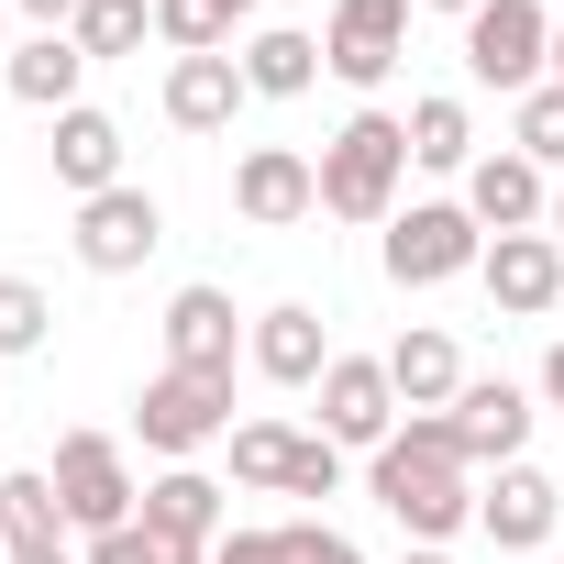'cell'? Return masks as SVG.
Wrapping results in <instances>:
<instances>
[{
    "label": "cell",
    "mask_w": 564,
    "mask_h": 564,
    "mask_svg": "<svg viewBox=\"0 0 564 564\" xmlns=\"http://www.w3.org/2000/svg\"><path fill=\"white\" fill-rule=\"evenodd\" d=\"M410 564H454V553H443V542H421V553H410Z\"/></svg>",
    "instance_id": "8d00e7d4"
},
{
    "label": "cell",
    "mask_w": 564,
    "mask_h": 564,
    "mask_svg": "<svg viewBox=\"0 0 564 564\" xmlns=\"http://www.w3.org/2000/svg\"><path fill=\"white\" fill-rule=\"evenodd\" d=\"M377 509L410 531V542H454L465 520H476V465H465V443H454V421L443 410H410L388 443H377Z\"/></svg>",
    "instance_id": "6da1fadb"
},
{
    "label": "cell",
    "mask_w": 564,
    "mask_h": 564,
    "mask_svg": "<svg viewBox=\"0 0 564 564\" xmlns=\"http://www.w3.org/2000/svg\"><path fill=\"white\" fill-rule=\"evenodd\" d=\"M0 78H12V100H23V111H78L89 56H78V34H34V45L0 56Z\"/></svg>",
    "instance_id": "ffe728a7"
},
{
    "label": "cell",
    "mask_w": 564,
    "mask_h": 564,
    "mask_svg": "<svg viewBox=\"0 0 564 564\" xmlns=\"http://www.w3.org/2000/svg\"><path fill=\"white\" fill-rule=\"evenodd\" d=\"M476 265H487V232H476L465 199H410L388 221V276L399 289H443V276H476Z\"/></svg>",
    "instance_id": "8992f818"
},
{
    "label": "cell",
    "mask_w": 564,
    "mask_h": 564,
    "mask_svg": "<svg viewBox=\"0 0 564 564\" xmlns=\"http://www.w3.org/2000/svg\"><path fill=\"white\" fill-rule=\"evenodd\" d=\"M23 12H34V34H67V23L89 12V0H23Z\"/></svg>",
    "instance_id": "836d02e7"
},
{
    "label": "cell",
    "mask_w": 564,
    "mask_h": 564,
    "mask_svg": "<svg viewBox=\"0 0 564 564\" xmlns=\"http://www.w3.org/2000/svg\"><path fill=\"white\" fill-rule=\"evenodd\" d=\"M432 12H487V0H432Z\"/></svg>",
    "instance_id": "f35d334b"
},
{
    "label": "cell",
    "mask_w": 564,
    "mask_h": 564,
    "mask_svg": "<svg viewBox=\"0 0 564 564\" xmlns=\"http://www.w3.org/2000/svg\"><path fill=\"white\" fill-rule=\"evenodd\" d=\"M0 12H12V0H0Z\"/></svg>",
    "instance_id": "7bdbcfd3"
},
{
    "label": "cell",
    "mask_w": 564,
    "mask_h": 564,
    "mask_svg": "<svg viewBox=\"0 0 564 564\" xmlns=\"http://www.w3.org/2000/svg\"><path fill=\"white\" fill-rule=\"evenodd\" d=\"M155 34L177 56H221L232 45V12H221V0H155Z\"/></svg>",
    "instance_id": "83f0119b"
},
{
    "label": "cell",
    "mask_w": 564,
    "mask_h": 564,
    "mask_svg": "<svg viewBox=\"0 0 564 564\" xmlns=\"http://www.w3.org/2000/svg\"><path fill=\"white\" fill-rule=\"evenodd\" d=\"M344 487V443H300V465H289V498H333Z\"/></svg>",
    "instance_id": "1f68e13d"
},
{
    "label": "cell",
    "mask_w": 564,
    "mask_h": 564,
    "mask_svg": "<svg viewBox=\"0 0 564 564\" xmlns=\"http://www.w3.org/2000/svg\"><path fill=\"white\" fill-rule=\"evenodd\" d=\"M89 564H210V553H199V542H166L155 520H122V531L89 542Z\"/></svg>",
    "instance_id": "f1b7e54d"
},
{
    "label": "cell",
    "mask_w": 564,
    "mask_h": 564,
    "mask_svg": "<svg viewBox=\"0 0 564 564\" xmlns=\"http://www.w3.org/2000/svg\"><path fill=\"white\" fill-rule=\"evenodd\" d=\"M133 432H144V454H166V465H188L199 443H232V377H188V366L144 377Z\"/></svg>",
    "instance_id": "5b68a950"
},
{
    "label": "cell",
    "mask_w": 564,
    "mask_h": 564,
    "mask_svg": "<svg viewBox=\"0 0 564 564\" xmlns=\"http://www.w3.org/2000/svg\"><path fill=\"white\" fill-rule=\"evenodd\" d=\"M542 232H553V243H564V199H553V221H542Z\"/></svg>",
    "instance_id": "60d3db41"
},
{
    "label": "cell",
    "mask_w": 564,
    "mask_h": 564,
    "mask_svg": "<svg viewBox=\"0 0 564 564\" xmlns=\"http://www.w3.org/2000/svg\"><path fill=\"white\" fill-rule=\"evenodd\" d=\"M0 531H12V553H56L67 542V509H56V476L45 465L0 476Z\"/></svg>",
    "instance_id": "cb8c5ba5"
},
{
    "label": "cell",
    "mask_w": 564,
    "mask_h": 564,
    "mask_svg": "<svg viewBox=\"0 0 564 564\" xmlns=\"http://www.w3.org/2000/svg\"><path fill=\"white\" fill-rule=\"evenodd\" d=\"M487 300L509 311V322H542L553 300H564V243L553 232H487Z\"/></svg>",
    "instance_id": "30bf717a"
},
{
    "label": "cell",
    "mask_w": 564,
    "mask_h": 564,
    "mask_svg": "<svg viewBox=\"0 0 564 564\" xmlns=\"http://www.w3.org/2000/svg\"><path fill=\"white\" fill-rule=\"evenodd\" d=\"M243 355H254V377H265V388H322V366H333V333H322V311L276 300V311L243 333Z\"/></svg>",
    "instance_id": "9a60e30c"
},
{
    "label": "cell",
    "mask_w": 564,
    "mask_h": 564,
    "mask_svg": "<svg viewBox=\"0 0 564 564\" xmlns=\"http://www.w3.org/2000/svg\"><path fill=\"white\" fill-rule=\"evenodd\" d=\"M300 443H311V432H289V421H232V476H243V487H289Z\"/></svg>",
    "instance_id": "d4e9b609"
},
{
    "label": "cell",
    "mask_w": 564,
    "mask_h": 564,
    "mask_svg": "<svg viewBox=\"0 0 564 564\" xmlns=\"http://www.w3.org/2000/svg\"><path fill=\"white\" fill-rule=\"evenodd\" d=\"M56 509H67V531H122V520H144V487H133V454L111 443V432H67L56 443Z\"/></svg>",
    "instance_id": "3957f363"
},
{
    "label": "cell",
    "mask_w": 564,
    "mask_h": 564,
    "mask_svg": "<svg viewBox=\"0 0 564 564\" xmlns=\"http://www.w3.org/2000/svg\"><path fill=\"white\" fill-rule=\"evenodd\" d=\"M553 520H564V487H553L542 465H498V487H476V531H487L498 553H542Z\"/></svg>",
    "instance_id": "8fae6325"
},
{
    "label": "cell",
    "mask_w": 564,
    "mask_h": 564,
    "mask_svg": "<svg viewBox=\"0 0 564 564\" xmlns=\"http://www.w3.org/2000/svg\"><path fill=\"white\" fill-rule=\"evenodd\" d=\"M465 210H476V232H542V221H553V188H542V166L509 144V155H476V166H465Z\"/></svg>",
    "instance_id": "4fadbf2b"
},
{
    "label": "cell",
    "mask_w": 564,
    "mask_h": 564,
    "mask_svg": "<svg viewBox=\"0 0 564 564\" xmlns=\"http://www.w3.org/2000/svg\"><path fill=\"white\" fill-rule=\"evenodd\" d=\"M166 243V210H155V188H100V199H78V265L89 276H133L144 254Z\"/></svg>",
    "instance_id": "52a82bcc"
},
{
    "label": "cell",
    "mask_w": 564,
    "mask_h": 564,
    "mask_svg": "<svg viewBox=\"0 0 564 564\" xmlns=\"http://www.w3.org/2000/svg\"><path fill=\"white\" fill-rule=\"evenodd\" d=\"M56 188L67 199H100V188H122V122L111 111H56Z\"/></svg>",
    "instance_id": "ac0fdd59"
},
{
    "label": "cell",
    "mask_w": 564,
    "mask_h": 564,
    "mask_svg": "<svg viewBox=\"0 0 564 564\" xmlns=\"http://www.w3.org/2000/svg\"><path fill=\"white\" fill-rule=\"evenodd\" d=\"M399 56H410V0H333V23H322V67H333L344 89H377Z\"/></svg>",
    "instance_id": "9c48e42d"
},
{
    "label": "cell",
    "mask_w": 564,
    "mask_h": 564,
    "mask_svg": "<svg viewBox=\"0 0 564 564\" xmlns=\"http://www.w3.org/2000/svg\"><path fill=\"white\" fill-rule=\"evenodd\" d=\"M144 520H155L166 542H199V553L232 531V520H221V476H199V465H166V476L144 487Z\"/></svg>",
    "instance_id": "44dd1931"
},
{
    "label": "cell",
    "mask_w": 564,
    "mask_h": 564,
    "mask_svg": "<svg viewBox=\"0 0 564 564\" xmlns=\"http://www.w3.org/2000/svg\"><path fill=\"white\" fill-rule=\"evenodd\" d=\"M221 12H232V23H254V0H221Z\"/></svg>",
    "instance_id": "ab89813d"
},
{
    "label": "cell",
    "mask_w": 564,
    "mask_h": 564,
    "mask_svg": "<svg viewBox=\"0 0 564 564\" xmlns=\"http://www.w3.org/2000/svg\"><path fill=\"white\" fill-rule=\"evenodd\" d=\"M399 177H410V122L399 111H355L322 144V210L333 221H399Z\"/></svg>",
    "instance_id": "7a4b0ae2"
},
{
    "label": "cell",
    "mask_w": 564,
    "mask_h": 564,
    "mask_svg": "<svg viewBox=\"0 0 564 564\" xmlns=\"http://www.w3.org/2000/svg\"><path fill=\"white\" fill-rule=\"evenodd\" d=\"M542 67H553V12H542V0H487V12H465V78L476 89L531 100Z\"/></svg>",
    "instance_id": "277c9868"
},
{
    "label": "cell",
    "mask_w": 564,
    "mask_h": 564,
    "mask_svg": "<svg viewBox=\"0 0 564 564\" xmlns=\"http://www.w3.org/2000/svg\"><path fill=\"white\" fill-rule=\"evenodd\" d=\"M322 78V34H300V23H265L254 45H243V89L254 100H300Z\"/></svg>",
    "instance_id": "7402d4cb"
},
{
    "label": "cell",
    "mask_w": 564,
    "mask_h": 564,
    "mask_svg": "<svg viewBox=\"0 0 564 564\" xmlns=\"http://www.w3.org/2000/svg\"><path fill=\"white\" fill-rule=\"evenodd\" d=\"M388 432H399L388 355H333V366H322V443H344V454H377Z\"/></svg>",
    "instance_id": "ba28073f"
},
{
    "label": "cell",
    "mask_w": 564,
    "mask_h": 564,
    "mask_svg": "<svg viewBox=\"0 0 564 564\" xmlns=\"http://www.w3.org/2000/svg\"><path fill=\"white\" fill-rule=\"evenodd\" d=\"M232 210H243V221H265V232H289V221H311V210H322V166H311V155H289V144H254V155L232 166Z\"/></svg>",
    "instance_id": "7c38bea8"
},
{
    "label": "cell",
    "mask_w": 564,
    "mask_h": 564,
    "mask_svg": "<svg viewBox=\"0 0 564 564\" xmlns=\"http://www.w3.org/2000/svg\"><path fill=\"white\" fill-rule=\"evenodd\" d=\"M509 144H520L531 166H564V89H553V78L520 100V133H509Z\"/></svg>",
    "instance_id": "f546056e"
},
{
    "label": "cell",
    "mask_w": 564,
    "mask_h": 564,
    "mask_svg": "<svg viewBox=\"0 0 564 564\" xmlns=\"http://www.w3.org/2000/svg\"><path fill=\"white\" fill-rule=\"evenodd\" d=\"M388 388H399V410H454L465 399V355H454V333H399L388 344Z\"/></svg>",
    "instance_id": "d6986e66"
},
{
    "label": "cell",
    "mask_w": 564,
    "mask_h": 564,
    "mask_svg": "<svg viewBox=\"0 0 564 564\" xmlns=\"http://www.w3.org/2000/svg\"><path fill=\"white\" fill-rule=\"evenodd\" d=\"M45 333H56V300L34 276H0V355H45Z\"/></svg>",
    "instance_id": "4316f807"
},
{
    "label": "cell",
    "mask_w": 564,
    "mask_h": 564,
    "mask_svg": "<svg viewBox=\"0 0 564 564\" xmlns=\"http://www.w3.org/2000/svg\"><path fill=\"white\" fill-rule=\"evenodd\" d=\"M67 34H78V56H89V67H100V56H133V45L155 34V0H89Z\"/></svg>",
    "instance_id": "484cf974"
},
{
    "label": "cell",
    "mask_w": 564,
    "mask_h": 564,
    "mask_svg": "<svg viewBox=\"0 0 564 564\" xmlns=\"http://www.w3.org/2000/svg\"><path fill=\"white\" fill-rule=\"evenodd\" d=\"M232 344H243V322H232L221 289H177V300H166V366H188V377H232Z\"/></svg>",
    "instance_id": "e0dca14e"
},
{
    "label": "cell",
    "mask_w": 564,
    "mask_h": 564,
    "mask_svg": "<svg viewBox=\"0 0 564 564\" xmlns=\"http://www.w3.org/2000/svg\"><path fill=\"white\" fill-rule=\"evenodd\" d=\"M410 166H443V177H465V166H476V111H465L454 89L410 100Z\"/></svg>",
    "instance_id": "603a6c76"
},
{
    "label": "cell",
    "mask_w": 564,
    "mask_h": 564,
    "mask_svg": "<svg viewBox=\"0 0 564 564\" xmlns=\"http://www.w3.org/2000/svg\"><path fill=\"white\" fill-rule=\"evenodd\" d=\"M443 421H454L465 465H520V443H531V399H520L509 377H465V399H454Z\"/></svg>",
    "instance_id": "5bb4252c"
},
{
    "label": "cell",
    "mask_w": 564,
    "mask_h": 564,
    "mask_svg": "<svg viewBox=\"0 0 564 564\" xmlns=\"http://www.w3.org/2000/svg\"><path fill=\"white\" fill-rule=\"evenodd\" d=\"M276 564H366L333 520H276Z\"/></svg>",
    "instance_id": "4dcf8cb0"
},
{
    "label": "cell",
    "mask_w": 564,
    "mask_h": 564,
    "mask_svg": "<svg viewBox=\"0 0 564 564\" xmlns=\"http://www.w3.org/2000/svg\"><path fill=\"white\" fill-rule=\"evenodd\" d=\"M210 564H276V531H221Z\"/></svg>",
    "instance_id": "d6a6232c"
},
{
    "label": "cell",
    "mask_w": 564,
    "mask_h": 564,
    "mask_svg": "<svg viewBox=\"0 0 564 564\" xmlns=\"http://www.w3.org/2000/svg\"><path fill=\"white\" fill-rule=\"evenodd\" d=\"M0 564H12V531H0Z\"/></svg>",
    "instance_id": "b9f144b4"
},
{
    "label": "cell",
    "mask_w": 564,
    "mask_h": 564,
    "mask_svg": "<svg viewBox=\"0 0 564 564\" xmlns=\"http://www.w3.org/2000/svg\"><path fill=\"white\" fill-rule=\"evenodd\" d=\"M542 399H553V410H564V344H553V355H542Z\"/></svg>",
    "instance_id": "e575fe53"
},
{
    "label": "cell",
    "mask_w": 564,
    "mask_h": 564,
    "mask_svg": "<svg viewBox=\"0 0 564 564\" xmlns=\"http://www.w3.org/2000/svg\"><path fill=\"white\" fill-rule=\"evenodd\" d=\"M12 564H89V553H67V542H56V553H12Z\"/></svg>",
    "instance_id": "d590c367"
},
{
    "label": "cell",
    "mask_w": 564,
    "mask_h": 564,
    "mask_svg": "<svg viewBox=\"0 0 564 564\" xmlns=\"http://www.w3.org/2000/svg\"><path fill=\"white\" fill-rule=\"evenodd\" d=\"M553 89H564V23H553Z\"/></svg>",
    "instance_id": "74e56055"
},
{
    "label": "cell",
    "mask_w": 564,
    "mask_h": 564,
    "mask_svg": "<svg viewBox=\"0 0 564 564\" xmlns=\"http://www.w3.org/2000/svg\"><path fill=\"white\" fill-rule=\"evenodd\" d=\"M243 100H254V89H243V56H177V67H166V122H177V133H232Z\"/></svg>",
    "instance_id": "2e32d148"
}]
</instances>
